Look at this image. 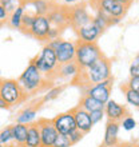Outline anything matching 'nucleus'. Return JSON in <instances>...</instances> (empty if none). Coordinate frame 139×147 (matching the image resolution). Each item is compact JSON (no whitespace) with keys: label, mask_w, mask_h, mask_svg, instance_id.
<instances>
[{"label":"nucleus","mask_w":139,"mask_h":147,"mask_svg":"<svg viewBox=\"0 0 139 147\" xmlns=\"http://www.w3.org/2000/svg\"><path fill=\"white\" fill-rule=\"evenodd\" d=\"M76 78H79L82 83L86 84L87 87L92 84H99L101 82L111 78V62H110V59L103 55L102 58H99L96 62H94L86 70L79 71V75Z\"/></svg>","instance_id":"nucleus-1"},{"label":"nucleus","mask_w":139,"mask_h":147,"mask_svg":"<svg viewBox=\"0 0 139 147\" xmlns=\"http://www.w3.org/2000/svg\"><path fill=\"white\" fill-rule=\"evenodd\" d=\"M101 48L96 43H82L76 42V48H75V63L78 64L79 70H86L94 62H96L99 58H102Z\"/></svg>","instance_id":"nucleus-2"},{"label":"nucleus","mask_w":139,"mask_h":147,"mask_svg":"<svg viewBox=\"0 0 139 147\" xmlns=\"http://www.w3.org/2000/svg\"><path fill=\"white\" fill-rule=\"evenodd\" d=\"M26 94L20 88L19 83L15 79H0V98L4 100V103L11 106L19 105L26 99Z\"/></svg>","instance_id":"nucleus-3"},{"label":"nucleus","mask_w":139,"mask_h":147,"mask_svg":"<svg viewBox=\"0 0 139 147\" xmlns=\"http://www.w3.org/2000/svg\"><path fill=\"white\" fill-rule=\"evenodd\" d=\"M20 88L24 91V94H32L35 91L42 88L43 86V75L40 74V71L36 67L30 63L27 66V68L23 71V74L18 79Z\"/></svg>","instance_id":"nucleus-4"},{"label":"nucleus","mask_w":139,"mask_h":147,"mask_svg":"<svg viewBox=\"0 0 139 147\" xmlns=\"http://www.w3.org/2000/svg\"><path fill=\"white\" fill-rule=\"evenodd\" d=\"M38 127L40 132V147H52L58 131L52 124L51 119H39L38 120Z\"/></svg>","instance_id":"nucleus-5"},{"label":"nucleus","mask_w":139,"mask_h":147,"mask_svg":"<svg viewBox=\"0 0 139 147\" xmlns=\"http://www.w3.org/2000/svg\"><path fill=\"white\" fill-rule=\"evenodd\" d=\"M52 120V124L54 127L56 128L58 134H63V135H68L74 130H76V126H75V120H74V115L71 110L67 112H62L56 115Z\"/></svg>","instance_id":"nucleus-6"},{"label":"nucleus","mask_w":139,"mask_h":147,"mask_svg":"<svg viewBox=\"0 0 139 147\" xmlns=\"http://www.w3.org/2000/svg\"><path fill=\"white\" fill-rule=\"evenodd\" d=\"M91 19L92 18L90 16L88 11L86 9L84 5H76V7H72L71 9H68V20L74 30H79L86 24L91 23Z\"/></svg>","instance_id":"nucleus-7"},{"label":"nucleus","mask_w":139,"mask_h":147,"mask_svg":"<svg viewBox=\"0 0 139 147\" xmlns=\"http://www.w3.org/2000/svg\"><path fill=\"white\" fill-rule=\"evenodd\" d=\"M103 111H104V115L107 116L110 122H118V123L123 119L124 116L128 115L127 109L123 105H119L118 102L112 100V99H110L108 102L104 103Z\"/></svg>","instance_id":"nucleus-8"},{"label":"nucleus","mask_w":139,"mask_h":147,"mask_svg":"<svg viewBox=\"0 0 139 147\" xmlns=\"http://www.w3.org/2000/svg\"><path fill=\"white\" fill-rule=\"evenodd\" d=\"M96 8L106 12L107 15L112 16V18H118V19H122L127 12V7L116 3L115 0H96Z\"/></svg>","instance_id":"nucleus-9"},{"label":"nucleus","mask_w":139,"mask_h":147,"mask_svg":"<svg viewBox=\"0 0 139 147\" xmlns=\"http://www.w3.org/2000/svg\"><path fill=\"white\" fill-rule=\"evenodd\" d=\"M75 48H76V43L75 42L62 40L59 47L55 50V55H56V59H58L59 64L72 62L74 59H75Z\"/></svg>","instance_id":"nucleus-10"},{"label":"nucleus","mask_w":139,"mask_h":147,"mask_svg":"<svg viewBox=\"0 0 139 147\" xmlns=\"http://www.w3.org/2000/svg\"><path fill=\"white\" fill-rule=\"evenodd\" d=\"M50 28H51V23L50 20L47 19V16H35V20L32 23L31 28H30V31H28V34L34 36L35 39L44 40V39H47Z\"/></svg>","instance_id":"nucleus-11"},{"label":"nucleus","mask_w":139,"mask_h":147,"mask_svg":"<svg viewBox=\"0 0 139 147\" xmlns=\"http://www.w3.org/2000/svg\"><path fill=\"white\" fill-rule=\"evenodd\" d=\"M74 115V120H75V126H76V130L82 132V134H88L91 131V128L94 127V124L91 123V119H90L88 112L82 110L79 106L74 107L71 110Z\"/></svg>","instance_id":"nucleus-12"},{"label":"nucleus","mask_w":139,"mask_h":147,"mask_svg":"<svg viewBox=\"0 0 139 147\" xmlns=\"http://www.w3.org/2000/svg\"><path fill=\"white\" fill-rule=\"evenodd\" d=\"M119 128L120 124L118 122L108 120L104 130V138L102 147H116L119 143Z\"/></svg>","instance_id":"nucleus-13"},{"label":"nucleus","mask_w":139,"mask_h":147,"mask_svg":"<svg viewBox=\"0 0 139 147\" xmlns=\"http://www.w3.org/2000/svg\"><path fill=\"white\" fill-rule=\"evenodd\" d=\"M47 19L50 20L51 26H54V27H59V28L66 27L67 24H70L68 9H64L62 7H54L48 12Z\"/></svg>","instance_id":"nucleus-14"},{"label":"nucleus","mask_w":139,"mask_h":147,"mask_svg":"<svg viewBox=\"0 0 139 147\" xmlns=\"http://www.w3.org/2000/svg\"><path fill=\"white\" fill-rule=\"evenodd\" d=\"M111 90L112 88H108V87H104L103 84H92V86H88L86 88L84 94L83 95H88V96L96 99L98 102L101 103H106V102L110 100V96H111Z\"/></svg>","instance_id":"nucleus-15"},{"label":"nucleus","mask_w":139,"mask_h":147,"mask_svg":"<svg viewBox=\"0 0 139 147\" xmlns=\"http://www.w3.org/2000/svg\"><path fill=\"white\" fill-rule=\"evenodd\" d=\"M76 34H78V38H79L78 42H82V43H96L98 38L102 35L101 31L92 23L86 24V26L80 27L79 30H76Z\"/></svg>","instance_id":"nucleus-16"},{"label":"nucleus","mask_w":139,"mask_h":147,"mask_svg":"<svg viewBox=\"0 0 139 147\" xmlns=\"http://www.w3.org/2000/svg\"><path fill=\"white\" fill-rule=\"evenodd\" d=\"M39 56L42 58L43 63L46 64V67L48 68L50 74L55 72V71L58 70L59 63H58V59H56V55H55V51L52 50V48H50L48 46H44Z\"/></svg>","instance_id":"nucleus-17"},{"label":"nucleus","mask_w":139,"mask_h":147,"mask_svg":"<svg viewBox=\"0 0 139 147\" xmlns=\"http://www.w3.org/2000/svg\"><path fill=\"white\" fill-rule=\"evenodd\" d=\"M38 110H39L38 103L31 105V106H27L23 111L19 112V115L16 116V123L26 124V126L34 123V120L36 119V115H38Z\"/></svg>","instance_id":"nucleus-18"},{"label":"nucleus","mask_w":139,"mask_h":147,"mask_svg":"<svg viewBox=\"0 0 139 147\" xmlns=\"http://www.w3.org/2000/svg\"><path fill=\"white\" fill-rule=\"evenodd\" d=\"M12 130V140L15 146H26V140H27V126L26 124L15 123L11 126Z\"/></svg>","instance_id":"nucleus-19"},{"label":"nucleus","mask_w":139,"mask_h":147,"mask_svg":"<svg viewBox=\"0 0 139 147\" xmlns=\"http://www.w3.org/2000/svg\"><path fill=\"white\" fill-rule=\"evenodd\" d=\"M58 75L62 78H67V79H72V78H76L79 75V67L75 63V60L68 63H64V64H59L58 66Z\"/></svg>","instance_id":"nucleus-20"},{"label":"nucleus","mask_w":139,"mask_h":147,"mask_svg":"<svg viewBox=\"0 0 139 147\" xmlns=\"http://www.w3.org/2000/svg\"><path fill=\"white\" fill-rule=\"evenodd\" d=\"M26 147H40V132H39L38 123H31L27 126Z\"/></svg>","instance_id":"nucleus-21"},{"label":"nucleus","mask_w":139,"mask_h":147,"mask_svg":"<svg viewBox=\"0 0 139 147\" xmlns=\"http://www.w3.org/2000/svg\"><path fill=\"white\" fill-rule=\"evenodd\" d=\"M34 8V13L36 16H47L48 12L54 8L50 0H30Z\"/></svg>","instance_id":"nucleus-22"},{"label":"nucleus","mask_w":139,"mask_h":147,"mask_svg":"<svg viewBox=\"0 0 139 147\" xmlns=\"http://www.w3.org/2000/svg\"><path fill=\"white\" fill-rule=\"evenodd\" d=\"M79 107L87 112H91L95 111V110H103L104 105L101 103V102H98L96 99L88 96V95H83V98L80 99V103H79Z\"/></svg>","instance_id":"nucleus-23"},{"label":"nucleus","mask_w":139,"mask_h":147,"mask_svg":"<svg viewBox=\"0 0 139 147\" xmlns=\"http://www.w3.org/2000/svg\"><path fill=\"white\" fill-rule=\"evenodd\" d=\"M24 11H26V8H24L23 3H22L12 13H9L7 22L13 30H20V27H22V18L24 15Z\"/></svg>","instance_id":"nucleus-24"},{"label":"nucleus","mask_w":139,"mask_h":147,"mask_svg":"<svg viewBox=\"0 0 139 147\" xmlns=\"http://www.w3.org/2000/svg\"><path fill=\"white\" fill-rule=\"evenodd\" d=\"M122 90H123L124 98H126L128 105L134 106V107H139V91H134L126 86H122Z\"/></svg>","instance_id":"nucleus-25"},{"label":"nucleus","mask_w":139,"mask_h":147,"mask_svg":"<svg viewBox=\"0 0 139 147\" xmlns=\"http://www.w3.org/2000/svg\"><path fill=\"white\" fill-rule=\"evenodd\" d=\"M0 144H3L4 147H13L11 126H7L0 131Z\"/></svg>","instance_id":"nucleus-26"},{"label":"nucleus","mask_w":139,"mask_h":147,"mask_svg":"<svg viewBox=\"0 0 139 147\" xmlns=\"http://www.w3.org/2000/svg\"><path fill=\"white\" fill-rule=\"evenodd\" d=\"M35 16L36 15H35L34 12L24 11V15H23V18H22V27H20V30H23L24 32L28 34V31H30V28H31L32 23H34V20H35Z\"/></svg>","instance_id":"nucleus-27"},{"label":"nucleus","mask_w":139,"mask_h":147,"mask_svg":"<svg viewBox=\"0 0 139 147\" xmlns=\"http://www.w3.org/2000/svg\"><path fill=\"white\" fill-rule=\"evenodd\" d=\"M63 90H64V86H59V87H54V88L48 90V92L44 94V96L42 99V103H47V102H51L56 99V98L63 92Z\"/></svg>","instance_id":"nucleus-28"},{"label":"nucleus","mask_w":139,"mask_h":147,"mask_svg":"<svg viewBox=\"0 0 139 147\" xmlns=\"http://www.w3.org/2000/svg\"><path fill=\"white\" fill-rule=\"evenodd\" d=\"M22 3H23V1H20V0H0V5L7 11L8 15L12 13Z\"/></svg>","instance_id":"nucleus-29"},{"label":"nucleus","mask_w":139,"mask_h":147,"mask_svg":"<svg viewBox=\"0 0 139 147\" xmlns=\"http://www.w3.org/2000/svg\"><path fill=\"white\" fill-rule=\"evenodd\" d=\"M91 23H92L94 26H95V27H96L98 30L101 31V34L104 31V30H106V28H108L107 22H106L103 16H102L101 13H98V12H96V15H95L92 19H91Z\"/></svg>","instance_id":"nucleus-30"},{"label":"nucleus","mask_w":139,"mask_h":147,"mask_svg":"<svg viewBox=\"0 0 139 147\" xmlns=\"http://www.w3.org/2000/svg\"><path fill=\"white\" fill-rule=\"evenodd\" d=\"M119 124L124 128V130H126V131H132V130L136 127V120L134 119L132 116L127 115V116H124L123 119L120 120Z\"/></svg>","instance_id":"nucleus-31"},{"label":"nucleus","mask_w":139,"mask_h":147,"mask_svg":"<svg viewBox=\"0 0 139 147\" xmlns=\"http://www.w3.org/2000/svg\"><path fill=\"white\" fill-rule=\"evenodd\" d=\"M71 142L68 139V135H63V134H58L56 139H55L52 147H71Z\"/></svg>","instance_id":"nucleus-32"},{"label":"nucleus","mask_w":139,"mask_h":147,"mask_svg":"<svg viewBox=\"0 0 139 147\" xmlns=\"http://www.w3.org/2000/svg\"><path fill=\"white\" fill-rule=\"evenodd\" d=\"M88 115H90V119H91V123L96 124V123H99V122L103 119L104 111L103 110H95V111L88 112Z\"/></svg>","instance_id":"nucleus-33"},{"label":"nucleus","mask_w":139,"mask_h":147,"mask_svg":"<svg viewBox=\"0 0 139 147\" xmlns=\"http://www.w3.org/2000/svg\"><path fill=\"white\" fill-rule=\"evenodd\" d=\"M130 78H139V56L136 55L130 66Z\"/></svg>","instance_id":"nucleus-34"},{"label":"nucleus","mask_w":139,"mask_h":147,"mask_svg":"<svg viewBox=\"0 0 139 147\" xmlns=\"http://www.w3.org/2000/svg\"><path fill=\"white\" fill-rule=\"evenodd\" d=\"M83 135H84V134H82L79 130H74L71 134H68V139H70V142H71V144H76L83 139Z\"/></svg>","instance_id":"nucleus-35"},{"label":"nucleus","mask_w":139,"mask_h":147,"mask_svg":"<svg viewBox=\"0 0 139 147\" xmlns=\"http://www.w3.org/2000/svg\"><path fill=\"white\" fill-rule=\"evenodd\" d=\"M60 32H62V28H59V27H54V26H51L50 31H48V35H47V39H48V40H54V39H59V35H60Z\"/></svg>","instance_id":"nucleus-36"},{"label":"nucleus","mask_w":139,"mask_h":147,"mask_svg":"<svg viewBox=\"0 0 139 147\" xmlns=\"http://www.w3.org/2000/svg\"><path fill=\"white\" fill-rule=\"evenodd\" d=\"M128 88L134 90V91H139V78H130L127 84H124Z\"/></svg>","instance_id":"nucleus-37"},{"label":"nucleus","mask_w":139,"mask_h":147,"mask_svg":"<svg viewBox=\"0 0 139 147\" xmlns=\"http://www.w3.org/2000/svg\"><path fill=\"white\" fill-rule=\"evenodd\" d=\"M8 16H9V15L7 13V11H5V9H4V8L0 5V26L7 22V20H8Z\"/></svg>","instance_id":"nucleus-38"},{"label":"nucleus","mask_w":139,"mask_h":147,"mask_svg":"<svg viewBox=\"0 0 139 147\" xmlns=\"http://www.w3.org/2000/svg\"><path fill=\"white\" fill-rule=\"evenodd\" d=\"M60 43H62V39L59 38V39H54V40H48V44H47V46L55 51L59 47V44H60Z\"/></svg>","instance_id":"nucleus-39"},{"label":"nucleus","mask_w":139,"mask_h":147,"mask_svg":"<svg viewBox=\"0 0 139 147\" xmlns=\"http://www.w3.org/2000/svg\"><path fill=\"white\" fill-rule=\"evenodd\" d=\"M116 3H119V4H122V5H124V7H130L132 3H134V0H115Z\"/></svg>","instance_id":"nucleus-40"},{"label":"nucleus","mask_w":139,"mask_h":147,"mask_svg":"<svg viewBox=\"0 0 139 147\" xmlns=\"http://www.w3.org/2000/svg\"><path fill=\"white\" fill-rule=\"evenodd\" d=\"M116 147H138V144L134 142H124V143H118Z\"/></svg>","instance_id":"nucleus-41"},{"label":"nucleus","mask_w":139,"mask_h":147,"mask_svg":"<svg viewBox=\"0 0 139 147\" xmlns=\"http://www.w3.org/2000/svg\"><path fill=\"white\" fill-rule=\"evenodd\" d=\"M0 109H8V106L4 103V100L0 98Z\"/></svg>","instance_id":"nucleus-42"},{"label":"nucleus","mask_w":139,"mask_h":147,"mask_svg":"<svg viewBox=\"0 0 139 147\" xmlns=\"http://www.w3.org/2000/svg\"><path fill=\"white\" fill-rule=\"evenodd\" d=\"M63 1L67 4H72V3H75V1H78V0H63Z\"/></svg>","instance_id":"nucleus-43"},{"label":"nucleus","mask_w":139,"mask_h":147,"mask_svg":"<svg viewBox=\"0 0 139 147\" xmlns=\"http://www.w3.org/2000/svg\"><path fill=\"white\" fill-rule=\"evenodd\" d=\"M0 147H4V146H3V144H0Z\"/></svg>","instance_id":"nucleus-44"}]
</instances>
